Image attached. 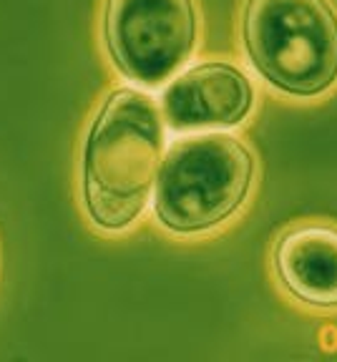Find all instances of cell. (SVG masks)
I'll use <instances>...</instances> for the list:
<instances>
[{
  "mask_svg": "<svg viewBox=\"0 0 337 362\" xmlns=\"http://www.w3.org/2000/svg\"><path fill=\"white\" fill-rule=\"evenodd\" d=\"M164 126L149 93L116 88L84 146V204L101 232H124L147 209L161 171Z\"/></svg>",
  "mask_w": 337,
  "mask_h": 362,
  "instance_id": "6da1fadb",
  "label": "cell"
},
{
  "mask_svg": "<svg viewBox=\"0 0 337 362\" xmlns=\"http://www.w3.org/2000/svg\"><path fill=\"white\" fill-rule=\"evenodd\" d=\"M275 269L299 302L337 307V226L302 221L287 229L275 247Z\"/></svg>",
  "mask_w": 337,
  "mask_h": 362,
  "instance_id": "8992f818",
  "label": "cell"
},
{
  "mask_svg": "<svg viewBox=\"0 0 337 362\" xmlns=\"http://www.w3.org/2000/svg\"><path fill=\"white\" fill-rule=\"evenodd\" d=\"M254 158L229 134L176 139L161 161L154 214L174 234H199L234 214L252 187Z\"/></svg>",
  "mask_w": 337,
  "mask_h": 362,
  "instance_id": "7a4b0ae2",
  "label": "cell"
},
{
  "mask_svg": "<svg viewBox=\"0 0 337 362\" xmlns=\"http://www.w3.org/2000/svg\"><path fill=\"white\" fill-rule=\"evenodd\" d=\"M242 43L264 81L317 96L337 81V13L327 0H247Z\"/></svg>",
  "mask_w": 337,
  "mask_h": 362,
  "instance_id": "3957f363",
  "label": "cell"
},
{
  "mask_svg": "<svg viewBox=\"0 0 337 362\" xmlns=\"http://www.w3.org/2000/svg\"><path fill=\"white\" fill-rule=\"evenodd\" d=\"M254 103V88L236 66L209 61L176 76L161 96L168 129H222L247 119Z\"/></svg>",
  "mask_w": 337,
  "mask_h": 362,
  "instance_id": "5b68a950",
  "label": "cell"
},
{
  "mask_svg": "<svg viewBox=\"0 0 337 362\" xmlns=\"http://www.w3.org/2000/svg\"><path fill=\"white\" fill-rule=\"evenodd\" d=\"M103 38L126 78L159 86L194 53L197 11L191 0H108Z\"/></svg>",
  "mask_w": 337,
  "mask_h": 362,
  "instance_id": "277c9868",
  "label": "cell"
}]
</instances>
